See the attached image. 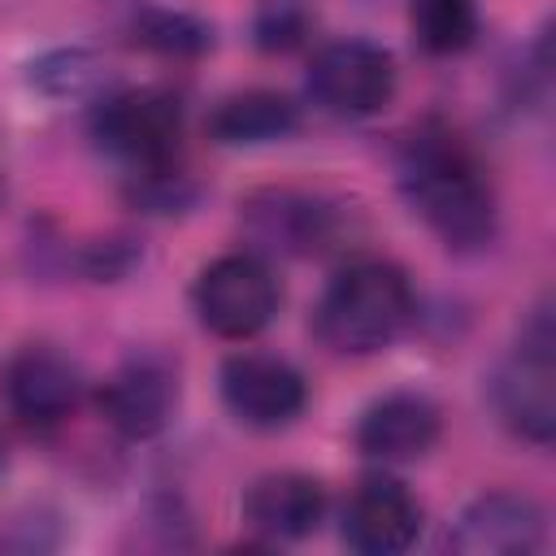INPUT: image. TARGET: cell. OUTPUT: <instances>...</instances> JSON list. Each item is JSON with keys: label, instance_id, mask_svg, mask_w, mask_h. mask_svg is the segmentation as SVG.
Instances as JSON below:
<instances>
[{"label": "cell", "instance_id": "cell-1", "mask_svg": "<svg viewBox=\"0 0 556 556\" xmlns=\"http://www.w3.org/2000/svg\"><path fill=\"white\" fill-rule=\"evenodd\" d=\"M400 187L430 235L452 252H473L495 239V191L473 148L439 122L417 126L400 148Z\"/></svg>", "mask_w": 556, "mask_h": 556}, {"label": "cell", "instance_id": "cell-2", "mask_svg": "<svg viewBox=\"0 0 556 556\" xmlns=\"http://www.w3.org/2000/svg\"><path fill=\"white\" fill-rule=\"evenodd\" d=\"M413 321V282L387 256L348 261L313 308L317 339L339 356H369L391 348Z\"/></svg>", "mask_w": 556, "mask_h": 556}, {"label": "cell", "instance_id": "cell-3", "mask_svg": "<svg viewBox=\"0 0 556 556\" xmlns=\"http://www.w3.org/2000/svg\"><path fill=\"white\" fill-rule=\"evenodd\" d=\"M552 348H556V330H552V308L539 304L513 352L495 365L491 374V404L495 417L526 443L547 447L556 434V365H552Z\"/></svg>", "mask_w": 556, "mask_h": 556}, {"label": "cell", "instance_id": "cell-4", "mask_svg": "<svg viewBox=\"0 0 556 556\" xmlns=\"http://www.w3.org/2000/svg\"><path fill=\"white\" fill-rule=\"evenodd\" d=\"M191 304L208 334L243 343L274 321L282 291L261 252H226L195 274Z\"/></svg>", "mask_w": 556, "mask_h": 556}, {"label": "cell", "instance_id": "cell-5", "mask_svg": "<svg viewBox=\"0 0 556 556\" xmlns=\"http://www.w3.org/2000/svg\"><path fill=\"white\" fill-rule=\"evenodd\" d=\"M91 139L130 169L169 165L182 148V104L156 87L113 91L91 113Z\"/></svg>", "mask_w": 556, "mask_h": 556}, {"label": "cell", "instance_id": "cell-6", "mask_svg": "<svg viewBox=\"0 0 556 556\" xmlns=\"http://www.w3.org/2000/svg\"><path fill=\"white\" fill-rule=\"evenodd\" d=\"M308 96L330 117H374L395 96V61L382 43L369 39H334L308 65Z\"/></svg>", "mask_w": 556, "mask_h": 556}, {"label": "cell", "instance_id": "cell-7", "mask_svg": "<svg viewBox=\"0 0 556 556\" xmlns=\"http://www.w3.org/2000/svg\"><path fill=\"white\" fill-rule=\"evenodd\" d=\"M217 391L226 413L248 430H282L308 404L304 374L269 352H235L222 361Z\"/></svg>", "mask_w": 556, "mask_h": 556}, {"label": "cell", "instance_id": "cell-8", "mask_svg": "<svg viewBox=\"0 0 556 556\" xmlns=\"http://www.w3.org/2000/svg\"><path fill=\"white\" fill-rule=\"evenodd\" d=\"M239 208H243L239 213L243 235L261 256H313L330 248V239L339 235L334 204L313 191L265 187V191H252Z\"/></svg>", "mask_w": 556, "mask_h": 556}, {"label": "cell", "instance_id": "cell-9", "mask_svg": "<svg viewBox=\"0 0 556 556\" xmlns=\"http://www.w3.org/2000/svg\"><path fill=\"white\" fill-rule=\"evenodd\" d=\"M96 404L122 439H156L178 408V369L161 352H135L100 382Z\"/></svg>", "mask_w": 556, "mask_h": 556}, {"label": "cell", "instance_id": "cell-10", "mask_svg": "<svg viewBox=\"0 0 556 556\" xmlns=\"http://www.w3.org/2000/svg\"><path fill=\"white\" fill-rule=\"evenodd\" d=\"M547 539V513L521 491L473 495L447 530V547L460 556H530Z\"/></svg>", "mask_w": 556, "mask_h": 556}, {"label": "cell", "instance_id": "cell-11", "mask_svg": "<svg viewBox=\"0 0 556 556\" xmlns=\"http://www.w3.org/2000/svg\"><path fill=\"white\" fill-rule=\"evenodd\" d=\"M0 387H4V404L17 421L56 426L83 400V369L48 343H26L9 356Z\"/></svg>", "mask_w": 556, "mask_h": 556}, {"label": "cell", "instance_id": "cell-12", "mask_svg": "<svg viewBox=\"0 0 556 556\" xmlns=\"http://www.w3.org/2000/svg\"><path fill=\"white\" fill-rule=\"evenodd\" d=\"M421 534V500L391 473H369L343 504V543L361 556H395Z\"/></svg>", "mask_w": 556, "mask_h": 556}, {"label": "cell", "instance_id": "cell-13", "mask_svg": "<svg viewBox=\"0 0 556 556\" xmlns=\"http://www.w3.org/2000/svg\"><path fill=\"white\" fill-rule=\"evenodd\" d=\"M443 434V413L421 391H387L356 417V452L378 465L421 460Z\"/></svg>", "mask_w": 556, "mask_h": 556}, {"label": "cell", "instance_id": "cell-14", "mask_svg": "<svg viewBox=\"0 0 556 556\" xmlns=\"http://www.w3.org/2000/svg\"><path fill=\"white\" fill-rule=\"evenodd\" d=\"M243 521L269 543L308 539L326 521V486L295 469L261 473L243 491Z\"/></svg>", "mask_w": 556, "mask_h": 556}, {"label": "cell", "instance_id": "cell-15", "mask_svg": "<svg viewBox=\"0 0 556 556\" xmlns=\"http://www.w3.org/2000/svg\"><path fill=\"white\" fill-rule=\"evenodd\" d=\"M300 130V104L269 87L230 91L208 113V135L226 148H256Z\"/></svg>", "mask_w": 556, "mask_h": 556}, {"label": "cell", "instance_id": "cell-16", "mask_svg": "<svg viewBox=\"0 0 556 556\" xmlns=\"http://www.w3.org/2000/svg\"><path fill=\"white\" fill-rule=\"evenodd\" d=\"M408 26L421 52L456 56L478 39V0H408Z\"/></svg>", "mask_w": 556, "mask_h": 556}, {"label": "cell", "instance_id": "cell-17", "mask_svg": "<svg viewBox=\"0 0 556 556\" xmlns=\"http://www.w3.org/2000/svg\"><path fill=\"white\" fill-rule=\"evenodd\" d=\"M130 35L139 48L156 52V56H204L213 48V22L187 13V9H169V4H148L135 13Z\"/></svg>", "mask_w": 556, "mask_h": 556}, {"label": "cell", "instance_id": "cell-18", "mask_svg": "<svg viewBox=\"0 0 556 556\" xmlns=\"http://www.w3.org/2000/svg\"><path fill=\"white\" fill-rule=\"evenodd\" d=\"M30 83L52 100H78L104 83V65L83 48H56L30 65Z\"/></svg>", "mask_w": 556, "mask_h": 556}, {"label": "cell", "instance_id": "cell-19", "mask_svg": "<svg viewBox=\"0 0 556 556\" xmlns=\"http://www.w3.org/2000/svg\"><path fill=\"white\" fill-rule=\"evenodd\" d=\"M126 195L143 213H182L195 204V182L178 169V161H169V165H152V169H130Z\"/></svg>", "mask_w": 556, "mask_h": 556}, {"label": "cell", "instance_id": "cell-20", "mask_svg": "<svg viewBox=\"0 0 556 556\" xmlns=\"http://www.w3.org/2000/svg\"><path fill=\"white\" fill-rule=\"evenodd\" d=\"M308 26H313V13L304 9V0H269V4H261V13H256L252 39H256V48H265V52H291V48L304 43Z\"/></svg>", "mask_w": 556, "mask_h": 556}, {"label": "cell", "instance_id": "cell-21", "mask_svg": "<svg viewBox=\"0 0 556 556\" xmlns=\"http://www.w3.org/2000/svg\"><path fill=\"white\" fill-rule=\"evenodd\" d=\"M0 465H4V443H0Z\"/></svg>", "mask_w": 556, "mask_h": 556}]
</instances>
